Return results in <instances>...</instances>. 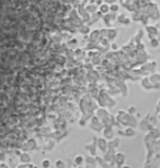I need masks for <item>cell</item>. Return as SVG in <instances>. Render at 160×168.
<instances>
[{
  "instance_id": "cell-1",
  "label": "cell",
  "mask_w": 160,
  "mask_h": 168,
  "mask_svg": "<svg viewBox=\"0 0 160 168\" xmlns=\"http://www.w3.org/2000/svg\"><path fill=\"white\" fill-rule=\"evenodd\" d=\"M98 146H99V150L102 152H105L108 150V141H106L105 138H99L98 139V142H97Z\"/></svg>"
},
{
  "instance_id": "cell-2",
  "label": "cell",
  "mask_w": 160,
  "mask_h": 168,
  "mask_svg": "<svg viewBox=\"0 0 160 168\" xmlns=\"http://www.w3.org/2000/svg\"><path fill=\"white\" fill-rule=\"evenodd\" d=\"M97 139L94 138V141H93L91 144H87L86 146V150H88V152H90V155L91 156H97V142H95Z\"/></svg>"
},
{
  "instance_id": "cell-3",
  "label": "cell",
  "mask_w": 160,
  "mask_h": 168,
  "mask_svg": "<svg viewBox=\"0 0 160 168\" xmlns=\"http://www.w3.org/2000/svg\"><path fill=\"white\" fill-rule=\"evenodd\" d=\"M125 158H126V155L123 153H116L114 155V162L117 163V166H122L124 162H125Z\"/></svg>"
},
{
  "instance_id": "cell-4",
  "label": "cell",
  "mask_w": 160,
  "mask_h": 168,
  "mask_svg": "<svg viewBox=\"0 0 160 168\" xmlns=\"http://www.w3.org/2000/svg\"><path fill=\"white\" fill-rule=\"evenodd\" d=\"M113 133H114L113 129L110 127V126H108V127L103 130V138H105L106 140H111V139H113V136H114Z\"/></svg>"
},
{
  "instance_id": "cell-5",
  "label": "cell",
  "mask_w": 160,
  "mask_h": 168,
  "mask_svg": "<svg viewBox=\"0 0 160 168\" xmlns=\"http://www.w3.org/2000/svg\"><path fill=\"white\" fill-rule=\"evenodd\" d=\"M146 31H147L149 38H152V37H156L157 35H158V30H157V28H156V26L148 25L147 27H146Z\"/></svg>"
},
{
  "instance_id": "cell-6",
  "label": "cell",
  "mask_w": 160,
  "mask_h": 168,
  "mask_svg": "<svg viewBox=\"0 0 160 168\" xmlns=\"http://www.w3.org/2000/svg\"><path fill=\"white\" fill-rule=\"evenodd\" d=\"M141 86L144 88V90H146V91H148L150 87H155L154 84H152V81H149V79H148V78H145L143 81H141Z\"/></svg>"
},
{
  "instance_id": "cell-7",
  "label": "cell",
  "mask_w": 160,
  "mask_h": 168,
  "mask_svg": "<svg viewBox=\"0 0 160 168\" xmlns=\"http://www.w3.org/2000/svg\"><path fill=\"white\" fill-rule=\"evenodd\" d=\"M100 13H102V14H108V13H110V6H109V3H101L100 4Z\"/></svg>"
},
{
  "instance_id": "cell-8",
  "label": "cell",
  "mask_w": 160,
  "mask_h": 168,
  "mask_svg": "<svg viewBox=\"0 0 160 168\" xmlns=\"http://www.w3.org/2000/svg\"><path fill=\"white\" fill-rule=\"evenodd\" d=\"M117 21L121 24H124V25H128L131 23V20L128 17H126L125 14H120L119 17H117Z\"/></svg>"
},
{
  "instance_id": "cell-9",
  "label": "cell",
  "mask_w": 160,
  "mask_h": 168,
  "mask_svg": "<svg viewBox=\"0 0 160 168\" xmlns=\"http://www.w3.org/2000/svg\"><path fill=\"white\" fill-rule=\"evenodd\" d=\"M121 134H124L125 136H134L135 134H136V131H135L132 127H128V128H126V129L124 130L123 133H121Z\"/></svg>"
},
{
  "instance_id": "cell-10",
  "label": "cell",
  "mask_w": 160,
  "mask_h": 168,
  "mask_svg": "<svg viewBox=\"0 0 160 168\" xmlns=\"http://www.w3.org/2000/svg\"><path fill=\"white\" fill-rule=\"evenodd\" d=\"M120 145V139L119 138H116L115 140H112V141H110V142H108V146H109V149H111V150H114V146L116 147V146H119Z\"/></svg>"
},
{
  "instance_id": "cell-11",
  "label": "cell",
  "mask_w": 160,
  "mask_h": 168,
  "mask_svg": "<svg viewBox=\"0 0 160 168\" xmlns=\"http://www.w3.org/2000/svg\"><path fill=\"white\" fill-rule=\"evenodd\" d=\"M149 44H150V47L157 48L159 46V38H157V37H152V38H149Z\"/></svg>"
},
{
  "instance_id": "cell-12",
  "label": "cell",
  "mask_w": 160,
  "mask_h": 168,
  "mask_svg": "<svg viewBox=\"0 0 160 168\" xmlns=\"http://www.w3.org/2000/svg\"><path fill=\"white\" fill-rule=\"evenodd\" d=\"M83 162H84V157L82 155H77L76 157H75V163H76V165H78V166L83 164Z\"/></svg>"
},
{
  "instance_id": "cell-13",
  "label": "cell",
  "mask_w": 160,
  "mask_h": 168,
  "mask_svg": "<svg viewBox=\"0 0 160 168\" xmlns=\"http://www.w3.org/2000/svg\"><path fill=\"white\" fill-rule=\"evenodd\" d=\"M117 11H120V6L117 3H111L110 4V12H113V13H115V12H117Z\"/></svg>"
},
{
  "instance_id": "cell-14",
  "label": "cell",
  "mask_w": 160,
  "mask_h": 168,
  "mask_svg": "<svg viewBox=\"0 0 160 168\" xmlns=\"http://www.w3.org/2000/svg\"><path fill=\"white\" fill-rule=\"evenodd\" d=\"M20 160H21L22 162H30V161H31V156L29 155L28 153H22L21 156H20Z\"/></svg>"
},
{
  "instance_id": "cell-15",
  "label": "cell",
  "mask_w": 160,
  "mask_h": 168,
  "mask_svg": "<svg viewBox=\"0 0 160 168\" xmlns=\"http://www.w3.org/2000/svg\"><path fill=\"white\" fill-rule=\"evenodd\" d=\"M105 116H106V112L104 111V109H102V108L98 109V111H97V117H98V118L102 119L103 117H105Z\"/></svg>"
},
{
  "instance_id": "cell-16",
  "label": "cell",
  "mask_w": 160,
  "mask_h": 168,
  "mask_svg": "<svg viewBox=\"0 0 160 168\" xmlns=\"http://www.w3.org/2000/svg\"><path fill=\"white\" fill-rule=\"evenodd\" d=\"M42 166L43 167H50L51 166V163L48 160H43V162H42Z\"/></svg>"
},
{
  "instance_id": "cell-17",
  "label": "cell",
  "mask_w": 160,
  "mask_h": 168,
  "mask_svg": "<svg viewBox=\"0 0 160 168\" xmlns=\"http://www.w3.org/2000/svg\"><path fill=\"white\" fill-rule=\"evenodd\" d=\"M34 165L33 164H30V163H25V164H21V165H19L18 167H33Z\"/></svg>"
},
{
  "instance_id": "cell-18",
  "label": "cell",
  "mask_w": 160,
  "mask_h": 168,
  "mask_svg": "<svg viewBox=\"0 0 160 168\" xmlns=\"http://www.w3.org/2000/svg\"><path fill=\"white\" fill-rule=\"evenodd\" d=\"M55 166H56V167H63L64 166V163L61 162V160H58L56 163H55Z\"/></svg>"
},
{
  "instance_id": "cell-19",
  "label": "cell",
  "mask_w": 160,
  "mask_h": 168,
  "mask_svg": "<svg viewBox=\"0 0 160 168\" xmlns=\"http://www.w3.org/2000/svg\"><path fill=\"white\" fill-rule=\"evenodd\" d=\"M128 111H130L131 114L136 111V108H135V106H131V108H130V110H128Z\"/></svg>"
},
{
  "instance_id": "cell-20",
  "label": "cell",
  "mask_w": 160,
  "mask_h": 168,
  "mask_svg": "<svg viewBox=\"0 0 160 168\" xmlns=\"http://www.w3.org/2000/svg\"><path fill=\"white\" fill-rule=\"evenodd\" d=\"M104 1H105L106 3H114L116 0H104Z\"/></svg>"
},
{
  "instance_id": "cell-21",
  "label": "cell",
  "mask_w": 160,
  "mask_h": 168,
  "mask_svg": "<svg viewBox=\"0 0 160 168\" xmlns=\"http://www.w3.org/2000/svg\"><path fill=\"white\" fill-rule=\"evenodd\" d=\"M116 44H112V48H113V49H117V47H116Z\"/></svg>"
},
{
  "instance_id": "cell-22",
  "label": "cell",
  "mask_w": 160,
  "mask_h": 168,
  "mask_svg": "<svg viewBox=\"0 0 160 168\" xmlns=\"http://www.w3.org/2000/svg\"><path fill=\"white\" fill-rule=\"evenodd\" d=\"M157 106H158V107H160V101H158V105H157Z\"/></svg>"
},
{
  "instance_id": "cell-23",
  "label": "cell",
  "mask_w": 160,
  "mask_h": 168,
  "mask_svg": "<svg viewBox=\"0 0 160 168\" xmlns=\"http://www.w3.org/2000/svg\"><path fill=\"white\" fill-rule=\"evenodd\" d=\"M158 118H159V120H160V112H159V116H158Z\"/></svg>"
}]
</instances>
